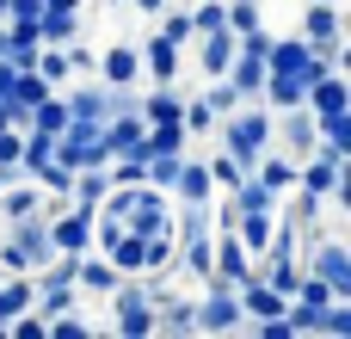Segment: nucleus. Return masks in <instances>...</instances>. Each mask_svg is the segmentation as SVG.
<instances>
[{"label":"nucleus","mask_w":351,"mask_h":339,"mask_svg":"<svg viewBox=\"0 0 351 339\" xmlns=\"http://www.w3.org/2000/svg\"><path fill=\"white\" fill-rule=\"evenodd\" d=\"M216 130H222V148L253 173V161L271 148V105H259V99H247V105H234L228 117H216Z\"/></svg>","instance_id":"f257e3e1"},{"label":"nucleus","mask_w":351,"mask_h":339,"mask_svg":"<svg viewBox=\"0 0 351 339\" xmlns=\"http://www.w3.org/2000/svg\"><path fill=\"white\" fill-rule=\"evenodd\" d=\"M111 327L123 339H154V303H148L142 278H123L111 290Z\"/></svg>","instance_id":"f03ea898"},{"label":"nucleus","mask_w":351,"mask_h":339,"mask_svg":"<svg viewBox=\"0 0 351 339\" xmlns=\"http://www.w3.org/2000/svg\"><path fill=\"white\" fill-rule=\"evenodd\" d=\"M123 229H136V235H167V229H173V191H160V185L142 179V185L130 191Z\"/></svg>","instance_id":"7ed1b4c3"},{"label":"nucleus","mask_w":351,"mask_h":339,"mask_svg":"<svg viewBox=\"0 0 351 339\" xmlns=\"http://www.w3.org/2000/svg\"><path fill=\"white\" fill-rule=\"evenodd\" d=\"M247 315H241V296L216 278H204V303H197V334H241Z\"/></svg>","instance_id":"20e7f679"},{"label":"nucleus","mask_w":351,"mask_h":339,"mask_svg":"<svg viewBox=\"0 0 351 339\" xmlns=\"http://www.w3.org/2000/svg\"><path fill=\"white\" fill-rule=\"evenodd\" d=\"M302 272H315L321 284H333V296H351V247L346 241H327V235H321Z\"/></svg>","instance_id":"39448f33"},{"label":"nucleus","mask_w":351,"mask_h":339,"mask_svg":"<svg viewBox=\"0 0 351 339\" xmlns=\"http://www.w3.org/2000/svg\"><path fill=\"white\" fill-rule=\"evenodd\" d=\"M0 235L19 247V259H25L31 272H37V266H49V253H56V247H49V216H43V210H37V216H19V222H6Z\"/></svg>","instance_id":"423d86ee"},{"label":"nucleus","mask_w":351,"mask_h":339,"mask_svg":"<svg viewBox=\"0 0 351 339\" xmlns=\"http://www.w3.org/2000/svg\"><path fill=\"white\" fill-rule=\"evenodd\" d=\"M253 272H259V259H253V253L234 241V229H216V266H210V278L234 290V284H247Z\"/></svg>","instance_id":"0eeeda50"},{"label":"nucleus","mask_w":351,"mask_h":339,"mask_svg":"<svg viewBox=\"0 0 351 339\" xmlns=\"http://www.w3.org/2000/svg\"><path fill=\"white\" fill-rule=\"evenodd\" d=\"M93 74H99L105 86H136V80H142V56H136L130 43H111L105 56H93Z\"/></svg>","instance_id":"6e6552de"},{"label":"nucleus","mask_w":351,"mask_h":339,"mask_svg":"<svg viewBox=\"0 0 351 339\" xmlns=\"http://www.w3.org/2000/svg\"><path fill=\"white\" fill-rule=\"evenodd\" d=\"M210 266H216V235L204 229V235H185L179 247H173V272H185V278H210Z\"/></svg>","instance_id":"1a4fd4ad"},{"label":"nucleus","mask_w":351,"mask_h":339,"mask_svg":"<svg viewBox=\"0 0 351 339\" xmlns=\"http://www.w3.org/2000/svg\"><path fill=\"white\" fill-rule=\"evenodd\" d=\"M302 37H308V43H339V37H346V12H339L333 0H308V6H302Z\"/></svg>","instance_id":"9d476101"},{"label":"nucleus","mask_w":351,"mask_h":339,"mask_svg":"<svg viewBox=\"0 0 351 339\" xmlns=\"http://www.w3.org/2000/svg\"><path fill=\"white\" fill-rule=\"evenodd\" d=\"M136 56H142V74H154V86H173V80H179V68H185V62H179V43H167L160 31H154Z\"/></svg>","instance_id":"9b49d317"},{"label":"nucleus","mask_w":351,"mask_h":339,"mask_svg":"<svg viewBox=\"0 0 351 339\" xmlns=\"http://www.w3.org/2000/svg\"><path fill=\"white\" fill-rule=\"evenodd\" d=\"M117 284H123V272H117V266H111L105 253H80V259H74V290H93V296H111Z\"/></svg>","instance_id":"f8f14e48"},{"label":"nucleus","mask_w":351,"mask_h":339,"mask_svg":"<svg viewBox=\"0 0 351 339\" xmlns=\"http://www.w3.org/2000/svg\"><path fill=\"white\" fill-rule=\"evenodd\" d=\"M302 105H308L315 117H327V111H351V86H346V74H321V80H308Z\"/></svg>","instance_id":"ddd939ff"},{"label":"nucleus","mask_w":351,"mask_h":339,"mask_svg":"<svg viewBox=\"0 0 351 339\" xmlns=\"http://www.w3.org/2000/svg\"><path fill=\"white\" fill-rule=\"evenodd\" d=\"M173 198H179V204H210V198H216L210 167H204V161H179V173H173Z\"/></svg>","instance_id":"4468645a"},{"label":"nucleus","mask_w":351,"mask_h":339,"mask_svg":"<svg viewBox=\"0 0 351 339\" xmlns=\"http://www.w3.org/2000/svg\"><path fill=\"white\" fill-rule=\"evenodd\" d=\"M37 210H43V185H37V179H31V185H25V179L0 185V229L19 222V216H37Z\"/></svg>","instance_id":"2eb2a0df"},{"label":"nucleus","mask_w":351,"mask_h":339,"mask_svg":"<svg viewBox=\"0 0 351 339\" xmlns=\"http://www.w3.org/2000/svg\"><path fill=\"white\" fill-rule=\"evenodd\" d=\"M197 43H204V80H216V74H228V62H234V43H241V37H234V31L222 25V31H204Z\"/></svg>","instance_id":"dca6fc26"},{"label":"nucleus","mask_w":351,"mask_h":339,"mask_svg":"<svg viewBox=\"0 0 351 339\" xmlns=\"http://www.w3.org/2000/svg\"><path fill=\"white\" fill-rule=\"evenodd\" d=\"M253 173H259V179H265V185L284 198V191L296 185V154H284V148H265V154L253 161Z\"/></svg>","instance_id":"f3484780"},{"label":"nucleus","mask_w":351,"mask_h":339,"mask_svg":"<svg viewBox=\"0 0 351 339\" xmlns=\"http://www.w3.org/2000/svg\"><path fill=\"white\" fill-rule=\"evenodd\" d=\"M234 241L259 259V253H265V241H271V210H234Z\"/></svg>","instance_id":"a211bd4d"},{"label":"nucleus","mask_w":351,"mask_h":339,"mask_svg":"<svg viewBox=\"0 0 351 339\" xmlns=\"http://www.w3.org/2000/svg\"><path fill=\"white\" fill-rule=\"evenodd\" d=\"M37 43H68L80 31V12H62V6H37Z\"/></svg>","instance_id":"6ab92c4d"},{"label":"nucleus","mask_w":351,"mask_h":339,"mask_svg":"<svg viewBox=\"0 0 351 339\" xmlns=\"http://www.w3.org/2000/svg\"><path fill=\"white\" fill-rule=\"evenodd\" d=\"M228 204H234V210H271V216H278V191H271L259 173H247V179L228 191Z\"/></svg>","instance_id":"aec40b11"},{"label":"nucleus","mask_w":351,"mask_h":339,"mask_svg":"<svg viewBox=\"0 0 351 339\" xmlns=\"http://www.w3.org/2000/svg\"><path fill=\"white\" fill-rule=\"evenodd\" d=\"M105 259H111V266H117L123 278H136V272L148 266V235H136V229H123V241H117V247H111Z\"/></svg>","instance_id":"412c9836"},{"label":"nucleus","mask_w":351,"mask_h":339,"mask_svg":"<svg viewBox=\"0 0 351 339\" xmlns=\"http://www.w3.org/2000/svg\"><path fill=\"white\" fill-rule=\"evenodd\" d=\"M179 111H185V99H179L173 86H154V93L142 99V124H179Z\"/></svg>","instance_id":"4be33fe9"},{"label":"nucleus","mask_w":351,"mask_h":339,"mask_svg":"<svg viewBox=\"0 0 351 339\" xmlns=\"http://www.w3.org/2000/svg\"><path fill=\"white\" fill-rule=\"evenodd\" d=\"M31 68H37L49 86H68V74H74V68H68V49H62V43H37V62H31Z\"/></svg>","instance_id":"5701e85b"},{"label":"nucleus","mask_w":351,"mask_h":339,"mask_svg":"<svg viewBox=\"0 0 351 339\" xmlns=\"http://www.w3.org/2000/svg\"><path fill=\"white\" fill-rule=\"evenodd\" d=\"M315 136H321L327 148L351 154V111H327V117H315Z\"/></svg>","instance_id":"b1692460"},{"label":"nucleus","mask_w":351,"mask_h":339,"mask_svg":"<svg viewBox=\"0 0 351 339\" xmlns=\"http://www.w3.org/2000/svg\"><path fill=\"white\" fill-rule=\"evenodd\" d=\"M321 210H327V198H315L308 185H290V216H284V222L308 229V222H321Z\"/></svg>","instance_id":"393cba45"},{"label":"nucleus","mask_w":351,"mask_h":339,"mask_svg":"<svg viewBox=\"0 0 351 339\" xmlns=\"http://www.w3.org/2000/svg\"><path fill=\"white\" fill-rule=\"evenodd\" d=\"M99 111H105V117L142 111V93H136V86H105V80H99Z\"/></svg>","instance_id":"a878e982"},{"label":"nucleus","mask_w":351,"mask_h":339,"mask_svg":"<svg viewBox=\"0 0 351 339\" xmlns=\"http://www.w3.org/2000/svg\"><path fill=\"white\" fill-rule=\"evenodd\" d=\"M154 19H160V37H167V43H179V49L191 43V6H173V12L160 6Z\"/></svg>","instance_id":"bb28decb"},{"label":"nucleus","mask_w":351,"mask_h":339,"mask_svg":"<svg viewBox=\"0 0 351 339\" xmlns=\"http://www.w3.org/2000/svg\"><path fill=\"white\" fill-rule=\"evenodd\" d=\"M62 99H68V117H105V111H99V80H80V86L62 93Z\"/></svg>","instance_id":"cd10ccee"},{"label":"nucleus","mask_w":351,"mask_h":339,"mask_svg":"<svg viewBox=\"0 0 351 339\" xmlns=\"http://www.w3.org/2000/svg\"><path fill=\"white\" fill-rule=\"evenodd\" d=\"M204 167H210V179H216V191H234V185L247 179V167H241V161H234L228 148H222L216 161H204Z\"/></svg>","instance_id":"c85d7f7f"},{"label":"nucleus","mask_w":351,"mask_h":339,"mask_svg":"<svg viewBox=\"0 0 351 339\" xmlns=\"http://www.w3.org/2000/svg\"><path fill=\"white\" fill-rule=\"evenodd\" d=\"M179 124H185V136H210V130H216V111H210L204 99H185V111H179Z\"/></svg>","instance_id":"c756f323"},{"label":"nucleus","mask_w":351,"mask_h":339,"mask_svg":"<svg viewBox=\"0 0 351 339\" xmlns=\"http://www.w3.org/2000/svg\"><path fill=\"white\" fill-rule=\"evenodd\" d=\"M222 25H228L234 37H247V31L259 25V0H234V6H222Z\"/></svg>","instance_id":"7c9ffc66"},{"label":"nucleus","mask_w":351,"mask_h":339,"mask_svg":"<svg viewBox=\"0 0 351 339\" xmlns=\"http://www.w3.org/2000/svg\"><path fill=\"white\" fill-rule=\"evenodd\" d=\"M204 105H210V111H216V117H228V111H234V105H241V93H234V86H228V80H222V74H216V80H210V86H204Z\"/></svg>","instance_id":"2f4dec72"},{"label":"nucleus","mask_w":351,"mask_h":339,"mask_svg":"<svg viewBox=\"0 0 351 339\" xmlns=\"http://www.w3.org/2000/svg\"><path fill=\"white\" fill-rule=\"evenodd\" d=\"M204 31H222V0H204V6H191V37H204Z\"/></svg>","instance_id":"473e14b6"},{"label":"nucleus","mask_w":351,"mask_h":339,"mask_svg":"<svg viewBox=\"0 0 351 339\" xmlns=\"http://www.w3.org/2000/svg\"><path fill=\"white\" fill-rule=\"evenodd\" d=\"M136 6H142V12H160V6H167V0H136Z\"/></svg>","instance_id":"72a5a7b5"},{"label":"nucleus","mask_w":351,"mask_h":339,"mask_svg":"<svg viewBox=\"0 0 351 339\" xmlns=\"http://www.w3.org/2000/svg\"><path fill=\"white\" fill-rule=\"evenodd\" d=\"M0 19H6V0H0Z\"/></svg>","instance_id":"f704fd0d"},{"label":"nucleus","mask_w":351,"mask_h":339,"mask_svg":"<svg viewBox=\"0 0 351 339\" xmlns=\"http://www.w3.org/2000/svg\"><path fill=\"white\" fill-rule=\"evenodd\" d=\"M333 6H339V0H333Z\"/></svg>","instance_id":"c9c22d12"}]
</instances>
